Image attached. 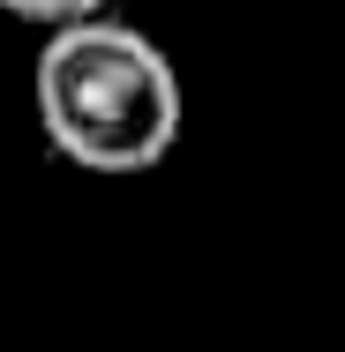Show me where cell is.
Here are the masks:
<instances>
[{"label": "cell", "mask_w": 345, "mask_h": 352, "mask_svg": "<svg viewBox=\"0 0 345 352\" xmlns=\"http://www.w3.org/2000/svg\"><path fill=\"white\" fill-rule=\"evenodd\" d=\"M38 128L83 173H150L180 135V75L136 23H75L38 45Z\"/></svg>", "instance_id": "cell-1"}, {"label": "cell", "mask_w": 345, "mask_h": 352, "mask_svg": "<svg viewBox=\"0 0 345 352\" xmlns=\"http://www.w3.org/2000/svg\"><path fill=\"white\" fill-rule=\"evenodd\" d=\"M15 23H45V38L53 30H75V23H98V15H113V0H0Z\"/></svg>", "instance_id": "cell-2"}]
</instances>
